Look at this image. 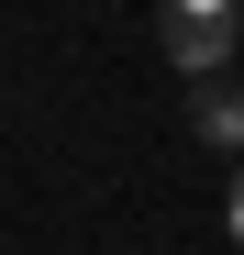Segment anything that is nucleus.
<instances>
[{
  "label": "nucleus",
  "instance_id": "nucleus-2",
  "mask_svg": "<svg viewBox=\"0 0 244 255\" xmlns=\"http://www.w3.org/2000/svg\"><path fill=\"white\" fill-rule=\"evenodd\" d=\"M189 133L211 155H244V89H233V78H200V89H189Z\"/></svg>",
  "mask_w": 244,
  "mask_h": 255
},
{
  "label": "nucleus",
  "instance_id": "nucleus-4",
  "mask_svg": "<svg viewBox=\"0 0 244 255\" xmlns=\"http://www.w3.org/2000/svg\"><path fill=\"white\" fill-rule=\"evenodd\" d=\"M167 11H233V0H167Z\"/></svg>",
  "mask_w": 244,
  "mask_h": 255
},
{
  "label": "nucleus",
  "instance_id": "nucleus-1",
  "mask_svg": "<svg viewBox=\"0 0 244 255\" xmlns=\"http://www.w3.org/2000/svg\"><path fill=\"white\" fill-rule=\"evenodd\" d=\"M167 67L189 78V89L222 78V67H233V11H167Z\"/></svg>",
  "mask_w": 244,
  "mask_h": 255
},
{
  "label": "nucleus",
  "instance_id": "nucleus-3",
  "mask_svg": "<svg viewBox=\"0 0 244 255\" xmlns=\"http://www.w3.org/2000/svg\"><path fill=\"white\" fill-rule=\"evenodd\" d=\"M222 222H233V244H244V166H233V200H222Z\"/></svg>",
  "mask_w": 244,
  "mask_h": 255
}]
</instances>
